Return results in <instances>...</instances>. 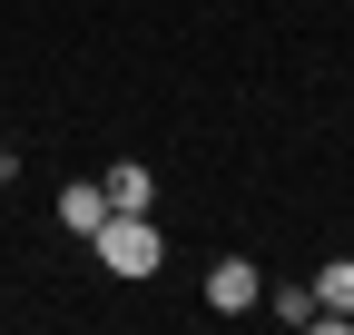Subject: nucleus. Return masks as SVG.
<instances>
[{
  "label": "nucleus",
  "mask_w": 354,
  "mask_h": 335,
  "mask_svg": "<svg viewBox=\"0 0 354 335\" xmlns=\"http://www.w3.org/2000/svg\"><path fill=\"white\" fill-rule=\"evenodd\" d=\"M99 217H109V188H99V178L59 197V227H69V237H99Z\"/></svg>",
  "instance_id": "obj_3"
},
{
  "label": "nucleus",
  "mask_w": 354,
  "mask_h": 335,
  "mask_svg": "<svg viewBox=\"0 0 354 335\" xmlns=\"http://www.w3.org/2000/svg\"><path fill=\"white\" fill-rule=\"evenodd\" d=\"M266 306H276L286 325H315V286H276V296H266Z\"/></svg>",
  "instance_id": "obj_6"
},
{
  "label": "nucleus",
  "mask_w": 354,
  "mask_h": 335,
  "mask_svg": "<svg viewBox=\"0 0 354 335\" xmlns=\"http://www.w3.org/2000/svg\"><path fill=\"white\" fill-rule=\"evenodd\" d=\"M88 246H99V266H109V276H128V286H148V276L167 266V237L148 227V207H109Z\"/></svg>",
  "instance_id": "obj_1"
},
{
  "label": "nucleus",
  "mask_w": 354,
  "mask_h": 335,
  "mask_svg": "<svg viewBox=\"0 0 354 335\" xmlns=\"http://www.w3.org/2000/svg\"><path fill=\"white\" fill-rule=\"evenodd\" d=\"M315 306H325V316H354V257H335V266L315 276Z\"/></svg>",
  "instance_id": "obj_5"
},
{
  "label": "nucleus",
  "mask_w": 354,
  "mask_h": 335,
  "mask_svg": "<svg viewBox=\"0 0 354 335\" xmlns=\"http://www.w3.org/2000/svg\"><path fill=\"white\" fill-rule=\"evenodd\" d=\"M207 306H216V316H246V306H266V276H256L246 257H216V266H207Z\"/></svg>",
  "instance_id": "obj_2"
},
{
  "label": "nucleus",
  "mask_w": 354,
  "mask_h": 335,
  "mask_svg": "<svg viewBox=\"0 0 354 335\" xmlns=\"http://www.w3.org/2000/svg\"><path fill=\"white\" fill-rule=\"evenodd\" d=\"M99 188H109V207H148V197H158V178H148L138 158H118L109 178H99Z\"/></svg>",
  "instance_id": "obj_4"
}]
</instances>
